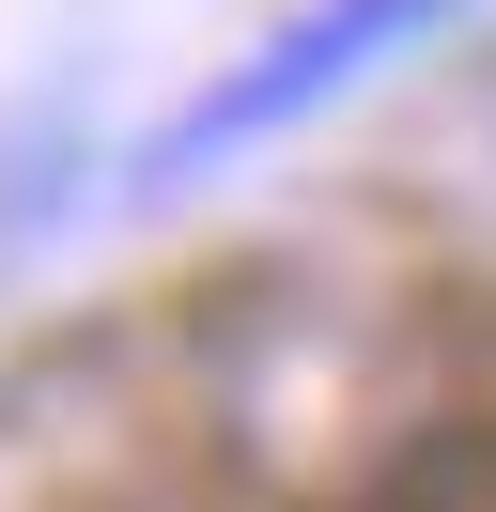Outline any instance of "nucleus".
<instances>
[{
	"instance_id": "nucleus-1",
	"label": "nucleus",
	"mask_w": 496,
	"mask_h": 512,
	"mask_svg": "<svg viewBox=\"0 0 496 512\" xmlns=\"http://www.w3.org/2000/svg\"><path fill=\"white\" fill-rule=\"evenodd\" d=\"M419 16H434V0H341V16H310V32L279 47V63H248L233 94H217L202 125L171 140V156H217V140H248V125H279V109H295L310 78H341V63H372V47H388V32H419Z\"/></svg>"
}]
</instances>
